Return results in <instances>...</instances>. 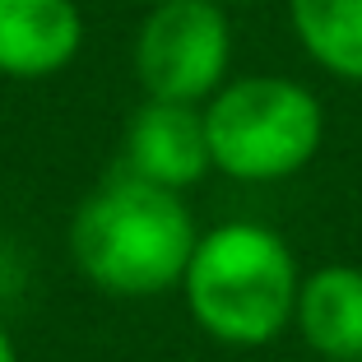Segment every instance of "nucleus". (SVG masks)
I'll use <instances>...</instances> for the list:
<instances>
[{"mask_svg": "<svg viewBox=\"0 0 362 362\" xmlns=\"http://www.w3.org/2000/svg\"><path fill=\"white\" fill-rule=\"evenodd\" d=\"M65 242L84 284L107 298L139 302L181 288L200 233L177 191L117 172L79 200Z\"/></svg>", "mask_w": 362, "mask_h": 362, "instance_id": "f257e3e1", "label": "nucleus"}, {"mask_svg": "<svg viewBox=\"0 0 362 362\" xmlns=\"http://www.w3.org/2000/svg\"><path fill=\"white\" fill-rule=\"evenodd\" d=\"M302 269L284 233L251 218L200 233L181 298L191 320L223 349H265L293 325Z\"/></svg>", "mask_w": 362, "mask_h": 362, "instance_id": "f03ea898", "label": "nucleus"}, {"mask_svg": "<svg viewBox=\"0 0 362 362\" xmlns=\"http://www.w3.org/2000/svg\"><path fill=\"white\" fill-rule=\"evenodd\" d=\"M214 172L246 186L298 177L320 153L325 107L302 79L242 75L204 103Z\"/></svg>", "mask_w": 362, "mask_h": 362, "instance_id": "7ed1b4c3", "label": "nucleus"}, {"mask_svg": "<svg viewBox=\"0 0 362 362\" xmlns=\"http://www.w3.org/2000/svg\"><path fill=\"white\" fill-rule=\"evenodd\" d=\"M135 84L153 103L204 107L228 84L233 28L218 0H158L135 28Z\"/></svg>", "mask_w": 362, "mask_h": 362, "instance_id": "20e7f679", "label": "nucleus"}, {"mask_svg": "<svg viewBox=\"0 0 362 362\" xmlns=\"http://www.w3.org/2000/svg\"><path fill=\"white\" fill-rule=\"evenodd\" d=\"M121 172L168 191H191L214 172L209 158V130H204V107L191 103H144L126 121V149Z\"/></svg>", "mask_w": 362, "mask_h": 362, "instance_id": "39448f33", "label": "nucleus"}, {"mask_svg": "<svg viewBox=\"0 0 362 362\" xmlns=\"http://www.w3.org/2000/svg\"><path fill=\"white\" fill-rule=\"evenodd\" d=\"M84 47L75 0H0V79H56Z\"/></svg>", "mask_w": 362, "mask_h": 362, "instance_id": "423d86ee", "label": "nucleus"}, {"mask_svg": "<svg viewBox=\"0 0 362 362\" xmlns=\"http://www.w3.org/2000/svg\"><path fill=\"white\" fill-rule=\"evenodd\" d=\"M293 325L316 358L362 362V269L320 265L302 274Z\"/></svg>", "mask_w": 362, "mask_h": 362, "instance_id": "0eeeda50", "label": "nucleus"}, {"mask_svg": "<svg viewBox=\"0 0 362 362\" xmlns=\"http://www.w3.org/2000/svg\"><path fill=\"white\" fill-rule=\"evenodd\" d=\"M302 52L344 84H362V0H288Z\"/></svg>", "mask_w": 362, "mask_h": 362, "instance_id": "6e6552de", "label": "nucleus"}, {"mask_svg": "<svg viewBox=\"0 0 362 362\" xmlns=\"http://www.w3.org/2000/svg\"><path fill=\"white\" fill-rule=\"evenodd\" d=\"M0 362H19V349H14L10 330H5V320H0Z\"/></svg>", "mask_w": 362, "mask_h": 362, "instance_id": "1a4fd4ad", "label": "nucleus"}, {"mask_svg": "<svg viewBox=\"0 0 362 362\" xmlns=\"http://www.w3.org/2000/svg\"><path fill=\"white\" fill-rule=\"evenodd\" d=\"M218 5H251V0H218Z\"/></svg>", "mask_w": 362, "mask_h": 362, "instance_id": "9d476101", "label": "nucleus"}, {"mask_svg": "<svg viewBox=\"0 0 362 362\" xmlns=\"http://www.w3.org/2000/svg\"><path fill=\"white\" fill-rule=\"evenodd\" d=\"M139 5H144V10H149V5H158V0H139Z\"/></svg>", "mask_w": 362, "mask_h": 362, "instance_id": "9b49d317", "label": "nucleus"}, {"mask_svg": "<svg viewBox=\"0 0 362 362\" xmlns=\"http://www.w3.org/2000/svg\"><path fill=\"white\" fill-rule=\"evenodd\" d=\"M311 362H325V358H311Z\"/></svg>", "mask_w": 362, "mask_h": 362, "instance_id": "f8f14e48", "label": "nucleus"}]
</instances>
